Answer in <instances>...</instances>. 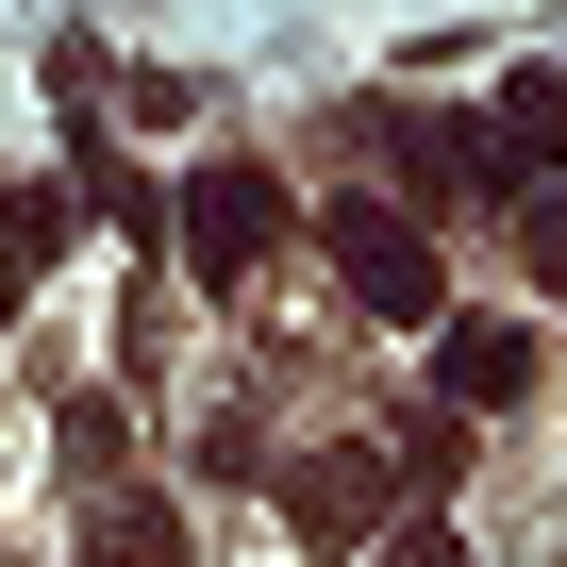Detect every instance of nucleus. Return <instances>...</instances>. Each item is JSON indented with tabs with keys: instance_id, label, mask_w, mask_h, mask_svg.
Here are the masks:
<instances>
[{
	"instance_id": "f257e3e1",
	"label": "nucleus",
	"mask_w": 567,
	"mask_h": 567,
	"mask_svg": "<svg viewBox=\"0 0 567 567\" xmlns=\"http://www.w3.org/2000/svg\"><path fill=\"white\" fill-rule=\"evenodd\" d=\"M167 234H184V267L217 284V301H250V284H267L284 250H301V200H284L267 167H234V151H217V167L184 184V217H167Z\"/></svg>"
},
{
	"instance_id": "f03ea898",
	"label": "nucleus",
	"mask_w": 567,
	"mask_h": 567,
	"mask_svg": "<svg viewBox=\"0 0 567 567\" xmlns=\"http://www.w3.org/2000/svg\"><path fill=\"white\" fill-rule=\"evenodd\" d=\"M318 250H334V284H351L384 334H434V318H451V267H434V234H417L401 200H334Z\"/></svg>"
},
{
	"instance_id": "7ed1b4c3",
	"label": "nucleus",
	"mask_w": 567,
	"mask_h": 567,
	"mask_svg": "<svg viewBox=\"0 0 567 567\" xmlns=\"http://www.w3.org/2000/svg\"><path fill=\"white\" fill-rule=\"evenodd\" d=\"M434 384H451L467 417H517V401L550 384V351H534V318H434Z\"/></svg>"
},
{
	"instance_id": "20e7f679",
	"label": "nucleus",
	"mask_w": 567,
	"mask_h": 567,
	"mask_svg": "<svg viewBox=\"0 0 567 567\" xmlns=\"http://www.w3.org/2000/svg\"><path fill=\"white\" fill-rule=\"evenodd\" d=\"M467 151H484V184H517V167H567V68H501Z\"/></svg>"
},
{
	"instance_id": "39448f33",
	"label": "nucleus",
	"mask_w": 567,
	"mask_h": 567,
	"mask_svg": "<svg viewBox=\"0 0 567 567\" xmlns=\"http://www.w3.org/2000/svg\"><path fill=\"white\" fill-rule=\"evenodd\" d=\"M517 267H534V284H567V217H550V200H517Z\"/></svg>"
},
{
	"instance_id": "423d86ee",
	"label": "nucleus",
	"mask_w": 567,
	"mask_h": 567,
	"mask_svg": "<svg viewBox=\"0 0 567 567\" xmlns=\"http://www.w3.org/2000/svg\"><path fill=\"white\" fill-rule=\"evenodd\" d=\"M384 567H467V550H451V534H401V550H384Z\"/></svg>"
}]
</instances>
